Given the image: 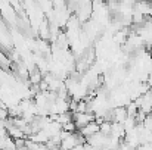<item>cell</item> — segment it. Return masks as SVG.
Listing matches in <instances>:
<instances>
[{
	"label": "cell",
	"instance_id": "cell-1",
	"mask_svg": "<svg viewBox=\"0 0 152 150\" xmlns=\"http://www.w3.org/2000/svg\"><path fill=\"white\" fill-rule=\"evenodd\" d=\"M95 118H96V116H95V113H92V112H81V113L77 112V113H72V121H74L77 130L84 128L87 124L93 122Z\"/></svg>",
	"mask_w": 152,
	"mask_h": 150
},
{
	"label": "cell",
	"instance_id": "cell-2",
	"mask_svg": "<svg viewBox=\"0 0 152 150\" xmlns=\"http://www.w3.org/2000/svg\"><path fill=\"white\" fill-rule=\"evenodd\" d=\"M78 133L87 140L89 137H92V136H95V134H98V133H101V125L96 122V121H93V122H90V124H87L84 128H81V130H78Z\"/></svg>",
	"mask_w": 152,
	"mask_h": 150
},
{
	"label": "cell",
	"instance_id": "cell-3",
	"mask_svg": "<svg viewBox=\"0 0 152 150\" xmlns=\"http://www.w3.org/2000/svg\"><path fill=\"white\" fill-rule=\"evenodd\" d=\"M127 118H129V115H127V110L124 106H118V107L112 109V116H111L112 122H124Z\"/></svg>",
	"mask_w": 152,
	"mask_h": 150
},
{
	"label": "cell",
	"instance_id": "cell-4",
	"mask_svg": "<svg viewBox=\"0 0 152 150\" xmlns=\"http://www.w3.org/2000/svg\"><path fill=\"white\" fill-rule=\"evenodd\" d=\"M9 134H7V122L6 119H0V138H6Z\"/></svg>",
	"mask_w": 152,
	"mask_h": 150
}]
</instances>
